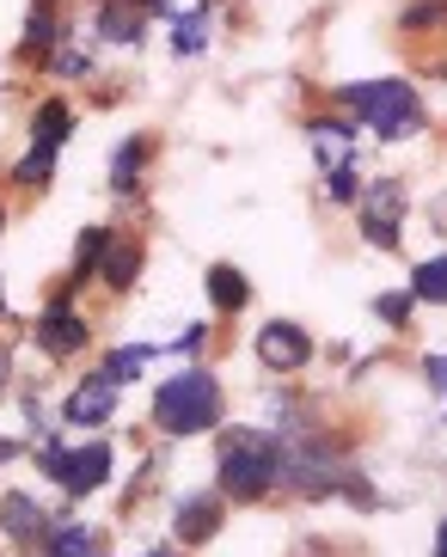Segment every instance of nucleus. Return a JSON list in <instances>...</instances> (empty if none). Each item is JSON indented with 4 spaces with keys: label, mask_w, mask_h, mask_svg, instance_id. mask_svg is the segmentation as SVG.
I'll return each mask as SVG.
<instances>
[{
    "label": "nucleus",
    "mask_w": 447,
    "mask_h": 557,
    "mask_svg": "<svg viewBox=\"0 0 447 557\" xmlns=\"http://www.w3.org/2000/svg\"><path fill=\"white\" fill-rule=\"evenodd\" d=\"M215 417H221V386L202 368L166 380L153 393V423L166 429V435H202V429H215Z\"/></svg>",
    "instance_id": "nucleus-1"
},
{
    "label": "nucleus",
    "mask_w": 447,
    "mask_h": 557,
    "mask_svg": "<svg viewBox=\"0 0 447 557\" xmlns=\"http://www.w3.org/2000/svg\"><path fill=\"white\" fill-rule=\"evenodd\" d=\"M344 104H349V111H362L368 123H374V135H386V141H398V135H411L417 123H423V104H417V92H411V86H398V81L344 86Z\"/></svg>",
    "instance_id": "nucleus-2"
},
{
    "label": "nucleus",
    "mask_w": 447,
    "mask_h": 557,
    "mask_svg": "<svg viewBox=\"0 0 447 557\" xmlns=\"http://www.w3.org/2000/svg\"><path fill=\"white\" fill-rule=\"evenodd\" d=\"M270 484H276V447L258 442V435H227V447H221V491L251 503Z\"/></svg>",
    "instance_id": "nucleus-3"
},
{
    "label": "nucleus",
    "mask_w": 447,
    "mask_h": 557,
    "mask_svg": "<svg viewBox=\"0 0 447 557\" xmlns=\"http://www.w3.org/2000/svg\"><path fill=\"white\" fill-rule=\"evenodd\" d=\"M276 478H288V484H300V491H337L349 472H344V459L325 454V447L288 442V447H276Z\"/></svg>",
    "instance_id": "nucleus-4"
},
{
    "label": "nucleus",
    "mask_w": 447,
    "mask_h": 557,
    "mask_svg": "<svg viewBox=\"0 0 447 557\" xmlns=\"http://www.w3.org/2000/svg\"><path fill=\"white\" fill-rule=\"evenodd\" d=\"M67 129H74V116H67V104H44V111H37L32 153L18 160V184H44V178H50V165H55V153H62Z\"/></svg>",
    "instance_id": "nucleus-5"
},
{
    "label": "nucleus",
    "mask_w": 447,
    "mask_h": 557,
    "mask_svg": "<svg viewBox=\"0 0 447 557\" xmlns=\"http://www.w3.org/2000/svg\"><path fill=\"white\" fill-rule=\"evenodd\" d=\"M44 466H50L55 478H62L74 496H86V491H99L104 478H111V447H74V454H62V447H44Z\"/></svg>",
    "instance_id": "nucleus-6"
},
{
    "label": "nucleus",
    "mask_w": 447,
    "mask_h": 557,
    "mask_svg": "<svg viewBox=\"0 0 447 557\" xmlns=\"http://www.w3.org/2000/svg\"><path fill=\"white\" fill-rule=\"evenodd\" d=\"M398 221H405V190L386 178V184H374L368 202H362V233L374 246H398Z\"/></svg>",
    "instance_id": "nucleus-7"
},
{
    "label": "nucleus",
    "mask_w": 447,
    "mask_h": 557,
    "mask_svg": "<svg viewBox=\"0 0 447 557\" xmlns=\"http://www.w3.org/2000/svg\"><path fill=\"white\" fill-rule=\"evenodd\" d=\"M307 331L300 325H288V319H276V325H264L258 331V356H264V368H276V374H288V368H300L307 361Z\"/></svg>",
    "instance_id": "nucleus-8"
},
{
    "label": "nucleus",
    "mask_w": 447,
    "mask_h": 557,
    "mask_svg": "<svg viewBox=\"0 0 447 557\" xmlns=\"http://www.w3.org/2000/svg\"><path fill=\"white\" fill-rule=\"evenodd\" d=\"M111 405H116V380H104V374H92V380H80V393L67 398V423H104L111 417Z\"/></svg>",
    "instance_id": "nucleus-9"
},
{
    "label": "nucleus",
    "mask_w": 447,
    "mask_h": 557,
    "mask_svg": "<svg viewBox=\"0 0 447 557\" xmlns=\"http://www.w3.org/2000/svg\"><path fill=\"white\" fill-rule=\"evenodd\" d=\"M0 527H7V540H18V545H32L37 533H44V508L32 503V496H7V503H0Z\"/></svg>",
    "instance_id": "nucleus-10"
},
{
    "label": "nucleus",
    "mask_w": 447,
    "mask_h": 557,
    "mask_svg": "<svg viewBox=\"0 0 447 557\" xmlns=\"http://www.w3.org/2000/svg\"><path fill=\"white\" fill-rule=\"evenodd\" d=\"M37 344L50 349V356H74L86 344V325L74 312H44V325H37Z\"/></svg>",
    "instance_id": "nucleus-11"
},
{
    "label": "nucleus",
    "mask_w": 447,
    "mask_h": 557,
    "mask_svg": "<svg viewBox=\"0 0 447 557\" xmlns=\"http://www.w3.org/2000/svg\"><path fill=\"white\" fill-rule=\"evenodd\" d=\"M215 527H221V503H215V496H197V503L178 508V540L197 545V540H209Z\"/></svg>",
    "instance_id": "nucleus-12"
},
{
    "label": "nucleus",
    "mask_w": 447,
    "mask_h": 557,
    "mask_svg": "<svg viewBox=\"0 0 447 557\" xmlns=\"http://www.w3.org/2000/svg\"><path fill=\"white\" fill-rule=\"evenodd\" d=\"M246 276H239V270H233V263H215V270H209V300H215L221 312H239L246 307Z\"/></svg>",
    "instance_id": "nucleus-13"
},
{
    "label": "nucleus",
    "mask_w": 447,
    "mask_h": 557,
    "mask_svg": "<svg viewBox=\"0 0 447 557\" xmlns=\"http://www.w3.org/2000/svg\"><path fill=\"white\" fill-rule=\"evenodd\" d=\"M411 295H417V300H435V307H447V258L417 263V276H411Z\"/></svg>",
    "instance_id": "nucleus-14"
},
{
    "label": "nucleus",
    "mask_w": 447,
    "mask_h": 557,
    "mask_svg": "<svg viewBox=\"0 0 447 557\" xmlns=\"http://www.w3.org/2000/svg\"><path fill=\"white\" fill-rule=\"evenodd\" d=\"M99 32L111 44H135L141 37V13H129V7H99Z\"/></svg>",
    "instance_id": "nucleus-15"
},
{
    "label": "nucleus",
    "mask_w": 447,
    "mask_h": 557,
    "mask_svg": "<svg viewBox=\"0 0 447 557\" xmlns=\"http://www.w3.org/2000/svg\"><path fill=\"white\" fill-rule=\"evenodd\" d=\"M313 148L325 165H349V129H337V123H313Z\"/></svg>",
    "instance_id": "nucleus-16"
},
{
    "label": "nucleus",
    "mask_w": 447,
    "mask_h": 557,
    "mask_svg": "<svg viewBox=\"0 0 447 557\" xmlns=\"http://www.w3.org/2000/svg\"><path fill=\"white\" fill-rule=\"evenodd\" d=\"M135 263H141V251H135V246H111V251H104V282H111V288H129Z\"/></svg>",
    "instance_id": "nucleus-17"
},
{
    "label": "nucleus",
    "mask_w": 447,
    "mask_h": 557,
    "mask_svg": "<svg viewBox=\"0 0 447 557\" xmlns=\"http://www.w3.org/2000/svg\"><path fill=\"white\" fill-rule=\"evenodd\" d=\"M141 153H148V141H123V148H116V165H111V184H116V190H135Z\"/></svg>",
    "instance_id": "nucleus-18"
},
{
    "label": "nucleus",
    "mask_w": 447,
    "mask_h": 557,
    "mask_svg": "<svg viewBox=\"0 0 447 557\" xmlns=\"http://www.w3.org/2000/svg\"><path fill=\"white\" fill-rule=\"evenodd\" d=\"M50 557H99V545H92V533L86 527H62L50 545Z\"/></svg>",
    "instance_id": "nucleus-19"
},
{
    "label": "nucleus",
    "mask_w": 447,
    "mask_h": 557,
    "mask_svg": "<svg viewBox=\"0 0 447 557\" xmlns=\"http://www.w3.org/2000/svg\"><path fill=\"white\" fill-rule=\"evenodd\" d=\"M202 44H209V18H178V50L197 55Z\"/></svg>",
    "instance_id": "nucleus-20"
},
{
    "label": "nucleus",
    "mask_w": 447,
    "mask_h": 557,
    "mask_svg": "<svg viewBox=\"0 0 447 557\" xmlns=\"http://www.w3.org/2000/svg\"><path fill=\"white\" fill-rule=\"evenodd\" d=\"M332 197H337V202L356 197V160H349V165H332Z\"/></svg>",
    "instance_id": "nucleus-21"
},
{
    "label": "nucleus",
    "mask_w": 447,
    "mask_h": 557,
    "mask_svg": "<svg viewBox=\"0 0 447 557\" xmlns=\"http://www.w3.org/2000/svg\"><path fill=\"white\" fill-rule=\"evenodd\" d=\"M374 312H381V319H405V312H411V295H381Z\"/></svg>",
    "instance_id": "nucleus-22"
},
{
    "label": "nucleus",
    "mask_w": 447,
    "mask_h": 557,
    "mask_svg": "<svg viewBox=\"0 0 447 557\" xmlns=\"http://www.w3.org/2000/svg\"><path fill=\"white\" fill-rule=\"evenodd\" d=\"M430 380H435V393L447 398V356H430Z\"/></svg>",
    "instance_id": "nucleus-23"
},
{
    "label": "nucleus",
    "mask_w": 447,
    "mask_h": 557,
    "mask_svg": "<svg viewBox=\"0 0 447 557\" xmlns=\"http://www.w3.org/2000/svg\"><path fill=\"white\" fill-rule=\"evenodd\" d=\"M7 374H13V361H7V349H0V386H7Z\"/></svg>",
    "instance_id": "nucleus-24"
},
{
    "label": "nucleus",
    "mask_w": 447,
    "mask_h": 557,
    "mask_svg": "<svg viewBox=\"0 0 447 557\" xmlns=\"http://www.w3.org/2000/svg\"><path fill=\"white\" fill-rule=\"evenodd\" d=\"M435 557H447V527H442V533H435Z\"/></svg>",
    "instance_id": "nucleus-25"
},
{
    "label": "nucleus",
    "mask_w": 447,
    "mask_h": 557,
    "mask_svg": "<svg viewBox=\"0 0 447 557\" xmlns=\"http://www.w3.org/2000/svg\"><path fill=\"white\" fill-rule=\"evenodd\" d=\"M0 459H13V442H7V435H0Z\"/></svg>",
    "instance_id": "nucleus-26"
},
{
    "label": "nucleus",
    "mask_w": 447,
    "mask_h": 557,
    "mask_svg": "<svg viewBox=\"0 0 447 557\" xmlns=\"http://www.w3.org/2000/svg\"><path fill=\"white\" fill-rule=\"evenodd\" d=\"M148 557H178V552H148Z\"/></svg>",
    "instance_id": "nucleus-27"
}]
</instances>
